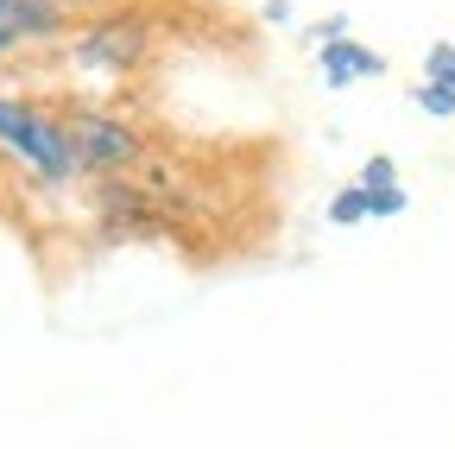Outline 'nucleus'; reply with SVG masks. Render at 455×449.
I'll use <instances>...</instances> for the list:
<instances>
[{"mask_svg":"<svg viewBox=\"0 0 455 449\" xmlns=\"http://www.w3.org/2000/svg\"><path fill=\"white\" fill-rule=\"evenodd\" d=\"M95 215H101V229L121 235V241H152V235L164 229V203H158L140 178H108V184H95Z\"/></svg>","mask_w":455,"mask_h":449,"instance_id":"obj_4","label":"nucleus"},{"mask_svg":"<svg viewBox=\"0 0 455 449\" xmlns=\"http://www.w3.org/2000/svg\"><path fill=\"white\" fill-rule=\"evenodd\" d=\"M367 221H373V209H367V190L348 178V184H341V190L329 196V229H367Z\"/></svg>","mask_w":455,"mask_h":449,"instance_id":"obj_6","label":"nucleus"},{"mask_svg":"<svg viewBox=\"0 0 455 449\" xmlns=\"http://www.w3.org/2000/svg\"><path fill=\"white\" fill-rule=\"evenodd\" d=\"M411 101L424 108L430 121H455V89H436V83H424V76H418V83H411Z\"/></svg>","mask_w":455,"mask_h":449,"instance_id":"obj_8","label":"nucleus"},{"mask_svg":"<svg viewBox=\"0 0 455 449\" xmlns=\"http://www.w3.org/2000/svg\"><path fill=\"white\" fill-rule=\"evenodd\" d=\"M64 133L76 152L83 184H108V178H140V164L152 158V140L140 121L114 115V108H64Z\"/></svg>","mask_w":455,"mask_h":449,"instance_id":"obj_2","label":"nucleus"},{"mask_svg":"<svg viewBox=\"0 0 455 449\" xmlns=\"http://www.w3.org/2000/svg\"><path fill=\"white\" fill-rule=\"evenodd\" d=\"M152 51H158V26L152 13H133V7H108L70 26V64L83 76H127L152 64Z\"/></svg>","mask_w":455,"mask_h":449,"instance_id":"obj_3","label":"nucleus"},{"mask_svg":"<svg viewBox=\"0 0 455 449\" xmlns=\"http://www.w3.org/2000/svg\"><path fill=\"white\" fill-rule=\"evenodd\" d=\"M51 7H57V13H70V20H76V13L89 20V13H108L114 0H51Z\"/></svg>","mask_w":455,"mask_h":449,"instance_id":"obj_11","label":"nucleus"},{"mask_svg":"<svg viewBox=\"0 0 455 449\" xmlns=\"http://www.w3.org/2000/svg\"><path fill=\"white\" fill-rule=\"evenodd\" d=\"M348 32H355V20H348V13H329V20H316V26H304L298 38H304L310 51H323V44H335V38H348Z\"/></svg>","mask_w":455,"mask_h":449,"instance_id":"obj_10","label":"nucleus"},{"mask_svg":"<svg viewBox=\"0 0 455 449\" xmlns=\"http://www.w3.org/2000/svg\"><path fill=\"white\" fill-rule=\"evenodd\" d=\"M418 76L436 83V89H455V38H430L424 44V70Z\"/></svg>","mask_w":455,"mask_h":449,"instance_id":"obj_7","label":"nucleus"},{"mask_svg":"<svg viewBox=\"0 0 455 449\" xmlns=\"http://www.w3.org/2000/svg\"><path fill=\"white\" fill-rule=\"evenodd\" d=\"M386 70H392L386 51L367 44L361 32H348V38H335V44L316 51V83H323L329 95H348V89H361V83H379Z\"/></svg>","mask_w":455,"mask_h":449,"instance_id":"obj_5","label":"nucleus"},{"mask_svg":"<svg viewBox=\"0 0 455 449\" xmlns=\"http://www.w3.org/2000/svg\"><path fill=\"white\" fill-rule=\"evenodd\" d=\"M0 146H7L44 190L83 184L76 152H70V133H64V115H51V108L26 101V95H0Z\"/></svg>","mask_w":455,"mask_h":449,"instance_id":"obj_1","label":"nucleus"},{"mask_svg":"<svg viewBox=\"0 0 455 449\" xmlns=\"http://www.w3.org/2000/svg\"><path fill=\"white\" fill-rule=\"evenodd\" d=\"M272 26H298V13H291V0H266V7H259Z\"/></svg>","mask_w":455,"mask_h":449,"instance_id":"obj_12","label":"nucleus"},{"mask_svg":"<svg viewBox=\"0 0 455 449\" xmlns=\"http://www.w3.org/2000/svg\"><path fill=\"white\" fill-rule=\"evenodd\" d=\"M355 184H361V190H392V184H405V178H398V164H392L386 152H373L361 172H355Z\"/></svg>","mask_w":455,"mask_h":449,"instance_id":"obj_9","label":"nucleus"}]
</instances>
